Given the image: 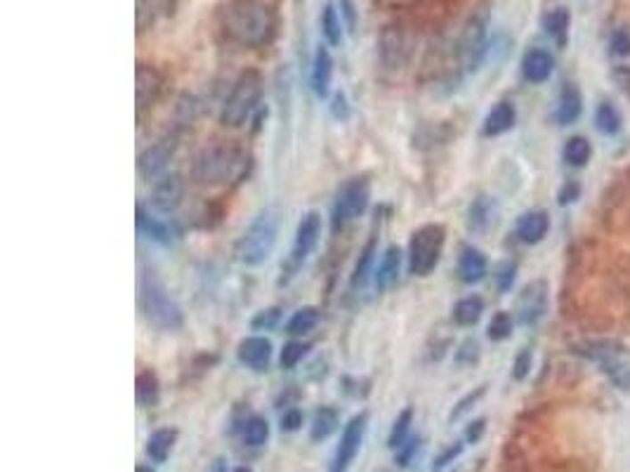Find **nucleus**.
Returning a JSON list of instances; mask_svg holds the SVG:
<instances>
[{"mask_svg":"<svg viewBox=\"0 0 630 472\" xmlns=\"http://www.w3.org/2000/svg\"><path fill=\"white\" fill-rule=\"evenodd\" d=\"M548 212L529 211L517 220V239L522 241V244H529V246H531V244H538V241H543V236L548 234Z\"/></svg>","mask_w":630,"mask_h":472,"instance_id":"nucleus-19","label":"nucleus"},{"mask_svg":"<svg viewBox=\"0 0 630 472\" xmlns=\"http://www.w3.org/2000/svg\"><path fill=\"white\" fill-rule=\"evenodd\" d=\"M463 453V442H456V444H451L448 449H444V452L434 459V468H444V466H448V463H454L458 456Z\"/></svg>","mask_w":630,"mask_h":472,"instance_id":"nucleus-48","label":"nucleus"},{"mask_svg":"<svg viewBox=\"0 0 630 472\" xmlns=\"http://www.w3.org/2000/svg\"><path fill=\"white\" fill-rule=\"evenodd\" d=\"M135 395L137 402L142 406H154L158 402V378L151 373V371H142L135 380Z\"/></svg>","mask_w":630,"mask_h":472,"instance_id":"nucleus-31","label":"nucleus"},{"mask_svg":"<svg viewBox=\"0 0 630 472\" xmlns=\"http://www.w3.org/2000/svg\"><path fill=\"white\" fill-rule=\"evenodd\" d=\"M163 90V76L157 67L149 64H137L135 68V100H137V116L144 109H149L157 102Z\"/></svg>","mask_w":630,"mask_h":472,"instance_id":"nucleus-14","label":"nucleus"},{"mask_svg":"<svg viewBox=\"0 0 630 472\" xmlns=\"http://www.w3.org/2000/svg\"><path fill=\"white\" fill-rule=\"evenodd\" d=\"M137 227H140L142 232L149 234V239L158 241V244H170V241H173V229H170L168 225H163V222L147 218L142 205H137Z\"/></svg>","mask_w":630,"mask_h":472,"instance_id":"nucleus-36","label":"nucleus"},{"mask_svg":"<svg viewBox=\"0 0 630 472\" xmlns=\"http://www.w3.org/2000/svg\"><path fill=\"white\" fill-rule=\"evenodd\" d=\"M241 437L248 446H262L270 439V423L262 416H251L241 428Z\"/></svg>","mask_w":630,"mask_h":472,"instance_id":"nucleus-32","label":"nucleus"},{"mask_svg":"<svg viewBox=\"0 0 630 472\" xmlns=\"http://www.w3.org/2000/svg\"><path fill=\"white\" fill-rule=\"evenodd\" d=\"M484 430H487V420H484V418H477V420H472V423L468 425V430H465V442H470V444H477V442L484 437Z\"/></svg>","mask_w":630,"mask_h":472,"instance_id":"nucleus-49","label":"nucleus"},{"mask_svg":"<svg viewBox=\"0 0 630 472\" xmlns=\"http://www.w3.org/2000/svg\"><path fill=\"white\" fill-rule=\"evenodd\" d=\"M246 171V154L234 144H210L194 158L191 175L201 185H227Z\"/></svg>","mask_w":630,"mask_h":472,"instance_id":"nucleus-2","label":"nucleus"},{"mask_svg":"<svg viewBox=\"0 0 630 472\" xmlns=\"http://www.w3.org/2000/svg\"><path fill=\"white\" fill-rule=\"evenodd\" d=\"M583 111V97L577 83H564L562 92H560V102H557V124L571 125L577 124Z\"/></svg>","mask_w":630,"mask_h":472,"instance_id":"nucleus-18","label":"nucleus"},{"mask_svg":"<svg viewBox=\"0 0 630 472\" xmlns=\"http://www.w3.org/2000/svg\"><path fill=\"white\" fill-rule=\"evenodd\" d=\"M321 34L326 36V41L333 48H338L343 43V17L333 3H326L324 12H321Z\"/></svg>","mask_w":630,"mask_h":472,"instance_id":"nucleus-29","label":"nucleus"},{"mask_svg":"<svg viewBox=\"0 0 630 472\" xmlns=\"http://www.w3.org/2000/svg\"><path fill=\"white\" fill-rule=\"evenodd\" d=\"M333 81V57L326 45H319L312 62V90L317 97H326L331 92Z\"/></svg>","mask_w":630,"mask_h":472,"instance_id":"nucleus-20","label":"nucleus"},{"mask_svg":"<svg viewBox=\"0 0 630 472\" xmlns=\"http://www.w3.org/2000/svg\"><path fill=\"white\" fill-rule=\"evenodd\" d=\"M400 269H401V251L397 246H390L383 255V260L378 265V272H376V286L383 291V288L392 286L394 281L400 279Z\"/></svg>","mask_w":630,"mask_h":472,"instance_id":"nucleus-27","label":"nucleus"},{"mask_svg":"<svg viewBox=\"0 0 630 472\" xmlns=\"http://www.w3.org/2000/svg\"><path fill=\"white\" fill-rule=\"evenodd\" d=\"M260 97H262V76L255 68H248L234 83L220 114V121L230 128H241L260 104Z\"/></svg>","mask_w":630,"mask_h":472,"instance_id":"nucleus-5","label":"nucleus"},{"mask_svg":"<svg viewBox=\"0 0 630 472\" xmlns=\"http://www.w3.org/2000/svg\"><path fill=\"white\" fill-rule=\"evenodd\" d=\"M279 322V309L271 308V309H262V312H258V316L253 319V329H274Z\"/></svg>","mask_w":630,"mask_h":472,"instance_id":"nucleus-47","label":"nucleus"},{"mask_svg":"<svg viewBox=\"0 0 630 472\" xmlns=\"http://www.w3.org/2000/svg\"><path fill=\"white\" fill-rule=\"evenodd\" d=\"M578 194H581V187H578L577 182L564 185L562 192H560V205H567V204H571V201H577Z\"/></svg>","mask_w":630,"mask_h":472,"instance_id":"nucleus-51","label":"nucleus"},{"mask_svg":"<svg viewBox=\"0 0 630 472\" xmlns=\"http://www.w3.org/2000/svg\"><path fill=\"white\" fill-rule=\"evenodd\" d=\"M368 201H371V185L367 178H354L345 182L333 204V229H340L354 218H359L368 208Z\"/></svg>","mask_w":630,"mask_h":472,"instance_id":"nucleus-8","label":"nucleus"},{"mask_svg":"<svg viewBox=\"0 0 630 472\" xmlns=\"http://www.w3.org/2000/svg\"><path fill=\"white\" fill-rule=\"evenodd\" d=\"M494 218H496L494 201L489 199V196H477L468 211V227L477 234L487 232L489 227L494 225Z\"/></svg>","mask_w":630,"mask_h":472,"instance_id":"nucleus-26","label":"nucleus"},{"mask_svg":"<svg viewBox=\"0 0 630 472\" xmlns=\"http://www.w3.org/2000/svg\"><path fill=\"white\" fill-rule=\"evenodd\" d=\"M307 349H310V345H305V342H298V340L286 342L284 349H281V356H279L281 369H293V366H298V362H303V356L307 355Z\"/></svg>","mask_w":630,"mask_h":472,"instance_id":"nucleus-38","label":"nucleus"},{"mask_svg":"<svg viewBox=\"0 0 630 472\" xmlns=\"http://www.w3.org/2000/svg\"><path fill=\"white\" fill-rule=\"evenodd\" d=\"M140 308L147 322L161 331H177L184 322L182 308L154 274H144L140 281Z\"/></svg>","mask_w":630,"mask_h":472,"instance_id":"nucleus-3","label":"nucleus"},{"mask_svg":"<svg viewBox=\"0 0 630 472\" xmlns=\"http://www.w3.org/2000/svg\"><path fill=\"white\" fill-rule=\"evenodd\" d=\"M238 362L246 364L253 371H264L271 359V342L262 336H251L238 342Z\"/></svg>","mask_w":630,"mask_h":472,"instance_id":"nucleus-16","label":"nucleus"},{"mask_svg":"<svg viewBox=\"0 0 630 472\" xmlns=\"http://www.w3.org/2000/svg\"><path fill=\"white\" fill-rule=\"evenodd\" d=\"M173 154H175V137H161L158 142H154L140 154V172L144 178H157L166 171Z\"/></svg>","mask_w":630,"mask_h":472,"instance_id":"nucleus-15","label":"nucleus"},{"mask_svg":"<svg viewBox=\"0 0 630 472\" xmlns=\"http://www.w3.org/2000/svg\"><path fill=\"white\" fill-rule=\"evenodd\" d=\"M477 359H480V342L468 338V340L463 342L461 348H458V352H456V364L470 366V364H474Z\"/></svg>","mask_w":630,"mask_h":472,"instance_id":"nucleus-41","label":"nucleus"},{"mask_svg":"<svg viewBox=\"0 0 630 472\" xmlns=\"http://www.w3.org/2000/svg\"><path fill=\"white\" fill-rule=\"evenodd\" d=\"M481 312H484V300L477 295H470V298L456 302L454 322L458 326H474L481 319Z\"/></svg>","mask_w":630,"mask_h":472,"instance_id":"nucleus-28","label":"nucleus"},{"mask_svg":"<svg viewBox=\"0 0 630 472\" xmlns=\"http://www.w3.org/2000/svg\"><path fill=\"white\" fill-rule=\"evenodd\" d=\"M135 472H157V470H151V468H147V466H137Z\"/></svg>","mask_w":630,"mask_h":472,"instance_id":"nucleus-55","label":"nucleus"},{"mask_svg":"<svg viewBox=\"0 0 630 472\" xmlns=\"http://www.w3.org/2000/svg\"><path fill=\"white\" fill-rule=\"evenodd\" d=\"M553 68H555V60H553L548 50L543 48L529 50L522 60V76L529 83H534V85L548 81L550 76H553Z\"/></svg>","mask_w":630,"mask_h":472,"instance_id":"nucleus-17","label":"nucleus"},{"mask_svg":"<svg viewBox=\"0 0 630 472\" xmlns=\"http://www.w3.org/2000/svg\"><path fill=\"white\" fill-rule=\"evenodd\" d=\"M373 262H376V239H371L367 246H364V251L359 253V260H357V265H354V272H352L354 291L367 284L368 274H371L373 269Z\"/></svg>","mask_w":630,"mask_h":472,"instance_id":"nucleus-35","label":"nucleus"},{"mask_svg":"<svg viewBox=\"0 0 630 472\" xmlns=\"http://www.w3.org/2000/svg\"><path fill=\"white\" fill-rule=\"evenodd\" d=\"M303 420H305V418H303V411H284V416H281V432H298L300 428H303Z\"/></svg>","mask_w":630,"mask_h":472,"instance_id":"nucleus-45","label":"nucleus"},{"mask_svg":"<svg viewBox=\"0 0 630 472\" xmlns=\"http://www.w3.org/2000/svg\"><path fill=\"white\" fill-rule=\"evenodd\" d=\"M414 55V41L404 27H385L380 34V60L390 68L407 67Z\"/></svg>","mask_w":630,"mask_h":472,"instance_id":"nucleus-10","label":"nucleus"},{"mask_svg":"<svg viewBox=\"0 0 630 472\" xmlns=\"http://www.w3.org/2000/svg\"><path fill=\"white\" fill-rule=\"evenodd\" d=\"M447 232L441 225H425L416 229L408 241V272L414 276H427L437 268L444 251Z\"/></svg>","mask_w":630,"mask_h":472,"instance_id":"nucleus-6","label":"nucleus"},{"mask_svg":"<svg viewBox=\"0 0 630 472\" xmlns=\"http://www.w3.org/2000/svg\"><path fill=\"white\" fill-rule=\"evenodd\" d=\"M177 442V430L175 428H158L149 435L147 439V456H149L154 463H166L173 452V446Z\"/></svg>","mask_w":630,"mask_h":472,"instance_id":"nucleus-23","label":"nucleus"},{"mask_svg":"<svg viewBox=\"0 0 630 472\" xmlns=\"http://www.w3.org/2000/svg\"><path fill=\"white\" fill-rule=\"evenodd\" d=\"M224 36L244 48H262L277 34V14L264 0H230L220 10Z\"/></svg>","mask_w":630,"mask_h":472,"instance_id":"nucleus-1","label":"nucleus"},{"mask_svg":"<svg viewBox=\"0 0 630 472\" xmlns=\"http://www.w3.org/2000/svg\"><path fill=\"white\" fill-rule=\"evenodd\" d=\"M208 472H227V460L215 459V460H213V466H210Z\"/></svg>","mask_w":630,"mask_h":472,"instance_id":"nucleus-53","label":"nucleus"},{"mask_svg":"<svg viewBox=\"0 0 630 472\" xmlns=\"http://www.w3.org/2000/svg\"><path fill=\"white\" fill-rule=\"evenodd\" d=\"M517 121V111L510 102H498L494 109L489 111V116L484 118V128L481 132L487 137H498L503 132H508Z\"/></svg>","mask_w":630,"mask_h":472,"instance_id":"nucleus-22","label":"nucleus"},{"mask_svg":"<svg viewBox=\"0 0 630 472\" xmlns=\"http://www.w3.org/2000/svg\"><path fill=\"white\" fill-rule=\"evenodd\" d=\"M319 236H321V215L314 211L307 212L305 218L300 220L298 232H295L291 260H288V272L293 274L300 265H303V262L307 260V258H310V253L317 248Z\"/></svg>","mask_w":630,"mask_h":472,"instance_id":"nucleus-11","label":"nucleus"},{"mask_svg":"<svg viewBox=\"0 0 630 472\" xmlns=\"http://www.w3.org/2000/svg\"><path fill=\"white\" fill-rule=\"evenodd\" d=\"M510 333H513V316L508 315V312H498V315H494V319H491V324H489V338L496 342L505 340V338H510Z\"/></svg>","mask_w":630,"mask_h":472,"instance_id":"nucleus-39","label":"nucleus"},{"mask_svg":"<svg viewBox=\"0 0 630 472\" xmlns=\"http://www.w3.org/2000/svg\"><path fill=\"white\" fill-rule=\"evenodd\" d=\"M621 114H618V109L614 107V104L604 102L597 107V114H595V125L597 131L602 132V135H617L618 131H621Z\"/></svg>","mask_w":630,"mask_h":472,"instance_id":"nucleus-33","label":"nucleus"},{"mask_svg":"<svg viewBox=\"0 0 630 472\" xmlns=\"http://www.w3.org/2000/svg\"><path fill=\"white\" fill-rule=\"evenodd\" d=\"M279 218L274 211H262L251 225L246 227L237 244V258L248 268H258L277 246Z\"/></svg>","mask_w":630,"mask_h":472,"instance_id":"nucleus-4","label":"nucleus"},{"mask_svg":"<svg viewBox=\"0 0 630 472\" xmlns=\"http://www.w3.org/2000/svg\"><path fill=\"white\" fill-rule=\"evenodd\" d=\"M411 423H414V409L411 406H407V409L401 411L400 416L394 418L392 423V430H390V437H387V446L390 449H400L404 442L408 439V430H411Z\"/></svg>","mask_w":630,"mask_h":472,"instance_id":"nucleus-34","label":"nucleus"},{"mask_svg":"<svg viewBox=\"0 0 630 472\" xmlns=\"http://www.w3.org/2000/svg\"><path fill=\"white\" fill-rule=\"evenodd\" d=\"M340 425V413L333 406H321L314 411L312 425H310V439L312 442H324L338 430Z\"/></svg>","mask_w":630,"mask_h":472,"instance_id":"nucleus-25","label":"nucleus"},{"mask_svg":"<svg viewBox=\"0 0 630 472\" xmlns=\"http://www.w3.org/2000/svg\"><path fill=\"white\" fill-rule=\"evenodd\" d=\"M333 116L335 118H347L350 116V109H347V100L343 92L333 97Z\"/></svg>","mask_w":630,"mask_h":472,"instance_id":"nucleus-52","label":"nucleus"},{"mask_svg":"<svg viewBox=\"0 0 630 472\" xmlns=\"http://www.w3.org/2000/svg\"><path fill=\"white\" fill-rule=\"evenodd\" d=\"M368 430V413H357V416L345 425V430L340 435V442L335 446V453H333L331 468L328 472H347L352 468L354 459L359 456L361 444H364V437H367Z\"/></svg>","mask_w":630,"mask_h":472,"instance_id":"nucleus-9","label":"nucleus"},{"mask_svg":"<svg viewBox=\"0 0 630 472\" xmlns=\"http://www.w3.org/2000/svg\"><path fill=\"white\" fill-rule=\"evenodd\" d=\"M484 395H487V385H480L477 390L468 392V395H465V397H463L461 402H458V404L454 406V411H451V416H448V420L454 423V420H458V418L465 416V413H468V411L472 409V406L477 404V402H480V399L484 397Z\"/></svg>","mask_w":630,"mask_h":472,"instance_id":"nucleus-40","label":"nucleus"},{"mask_svg":"<svg viewBox=\"0 0 630 472\" xmlns=\"http://www.w3.org/2000/svg\"><path fill=\"white\" fill-rule=\"evenodd\" d=\"M418 446H420V439L416 437V439H407L404 444L397 449V466H401V468H407L408 463H411V459L416 456V452H418Z\"/></svg>","mask_w":630,"mask_h":472,"instance_id":"nucleus-43","label":"nucleus"},{"mask_svg":"<svg viewBox=\"0 0 630 472\" xmlns=\"http://www.w3.org/2000/svg\"><path fill=\"white\" fill-rule=\"evenodd\" d=\"M489 21H491L489 7L480 5L463 27L461 38H458V60H461L465 71H477L480 64L484 62V57H487Z\"/></svg>","mask_w":630,"mask_h":472,"instance_id":"nucleus-7","label":"nucleus"},{"mask_svg":"<svg viewBox=\"0 0 630 472\" xmlns=\"http://www.w3.org/2000/svg\"><path fill=\"white\" fill-rule=\"evenodd\" d=\"M548 308V286L543 281H534L517 298V319L524 326H534Z\"/></svg>","mask_w":630,"mask_h":472,"instance_id":"nucleus-12","label":"nucleus"},{"mask_svg":"<svg viewBox=\"0 0 630 472\" xmlns=\"http://www.w3.org/2000/svg\"><path fill=\"white\" fill-rule=\"evenodd\" d=\"M231 472H253V470H251V468H248V466H238V468H234V470H231Z\"/></svg>","mask_w":630,"mask_h":472,"instance_id":"nucleus-54","label":"nucleus"},{"mask_svg":"<svg viewBox=\"0 0 630 472\" xmlns=\"http://www.w3.org/2000/svg\"><path fill=\"white\" fill-rule=\"evenodd\" d=\"M319 322V309L317 308H300L295 315L291 316L288 322V333L291 336H303V333H310V331L317 326Z\"/></svg>","mask_w":630,"mask_h":472,"instance_id":"nucleus-37","label":"nucleus"},{"mask_svg":"<svg viewBox=\"0 0 630 472\" xmlns=\"http://www.w3.org/2000/svg\"><path fill=\"white\" fill-rule=\"evenodd\" d=\"M590 154H593V149H590V142L581 135L569 137V140H567V144H564V149H562L564 161H567L571 168H583V165L590 161Z\"/></svg>","mask_w":630,"mask_h":472,"instance_id":"nucleus-30","label":"nucleus"},{"mask_svg":"<svg viewBox=\"0 0 630 472\" xmlns=\"http://www.w3.org/2000/svg\"><path fill=\"white\" fill-rule=\"evenodd\" d=\"M529 371H531V352L524 349V352L517 355L515 364H513V378H515V380H524V378L529 376Z\"/></svg>","mask_w":630,"mask_h":472,"instance_id":"nucleus-46","label":"nucleus"},{"mask_svg":"<svg viewBox=\"0 0 630 472\" xmlns=\"http://www.w3.org/2000/svg\"><path fill=\"white\" fill-rule=\"evenodd\" d=\"M569 27H571V14L567 7H555V10H550V12L543 17V28H545V34H548L560 48L567 45Z\"/></svg>","mask_w":630,"mask_h":472,"instance_id":"nucleus-24","label":"nucleus"},{"mask_svg":"<svg viewBox=\"0 0 630 472\" xmlns=\"http://www.w3.org/2000/svg\"><path fill=\"white\" fill-rule=\"evenodd\" d=\"M611 52L618 57H628L630 55V31L628 28H617L614 34H611Z\"/></svg>","mask_w":630,"mask_h":472,"instance_id":"nucleus-42","label":"nucleus"},{"mask_svg":"<svg viewBox=\"0 0 630 472\" xmlns=\"http://www.w3.org/2000/svg\"><path fill=\"white\" fill-rule=\"evenodd\" d=\"M184 199V180L180 172H170V175H163L154 182V189H151V204L157 208L158 212H175L180 208Z\"/></svg>","mask_w":630,"mask_h":472,"instance_id":"nucleus-13","label":"nucleus"},{"mask_svg":"<svg viewBox=\"0 0 630 472\" xmlns=\"http://www.w3.org/2000/svg\"><path fill=\"white\" fill-rule=\"evenodd\" d=\"M487 258H484L480 248H463L461 258H458V276H461L463 284H477V281H481L484 274H487Z\"/></svg>","mask_w":630,"mask_h":472,"instance_id":"nucleus-21","label":"nucleus"},{"mask_svg":"<svg viewBox=\"0 0 630 472\" xmlns=\"http://www.w3.org/2000/svg\"><path fill=\"white\" fill-rule=\"evenodd\" d=\"M340 17H345V24L350 31L357 28V7H354V0H340Z\"/></svg>","mask_w":630,"mask_h":472,"instance_id":"nucleus-50","label":"nucleus"},{"mask_svg":"<svg viewBox=\"0 0 630 472\" xmlns=\"http://www.w3.org/2000/svg\"><path fill=\"white\" fill-rule=\"evenodd\" d=\"M515 274L517 268L513 262H503L501 268L496 269V281H498V288L501 291H510V286L515 284Z\"/></svg>","mask_w":630,"mask_h":472,"instance_id":"nucleus-44","label":"nucleus"}]
</instances>
